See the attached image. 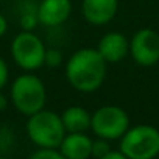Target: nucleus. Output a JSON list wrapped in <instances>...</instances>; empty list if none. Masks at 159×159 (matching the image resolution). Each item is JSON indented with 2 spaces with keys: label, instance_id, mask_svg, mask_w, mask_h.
Wrapping results in <instances>:
<instances>
[{
  "label": "nucleus",
  "instance_id": "nucleus-15",
  "mask_svg": "<svg viewBox=\"0 0 159 159\" xmlns=\"http://www.w3.org/2000/svg\"><path fill=\"white\" fill-rule=\"evenodd\" d=\"M31 159H62L59 148L52 147H39L36 151L31 153Z\"/></svg>",
  "mask_w": 159,
  "mask_h": 159
},
{
  "label": "nucleus",
  "instance_id": "nucleus-4",
  "mask_svg": "<svg viewBox=\"0 0 159 159\" xmlns=\"http://www.w3.org/2000/svg\"><path fill=\"white\" fill-rule=\"evenodd\" d=\"M120 151L126 159H153L159 154V129L151 125L128 128L120 137Z\"/></svg>",
  "mask_w": 159,
  "mask_h": 159
},
{
  "label": "nucleus",
  "instance_id": "nucleus-11",
  "mask_svg": "<svg viewBox=\"0 0 159 159\" xmlns=\"http://www.w3.org/2000/svg\"><path fill=\"white\" fill-rule=\"evenodd\" d=\"M58 148L66 159H88L92 151V139L84 133H66Z\"/></svg>",
  "mask_w": 159,
  "mask_h": 159
},
{
  "label": "nucleus",
  "instance_id": "nucleus-14",
  "mask_svg": "<svg viewBox=\"0 0 159 159\" xmlns=\"http://www.w3.org/2000/svg\"><path fill=\"white\" fill-rule=\"evenodd\" d=\"M111 151V147H109V140L106 139H102L98 137L97 140H92V151H91V156L97 157V159H105L106 154Z\"/></svg>",
  "mask_w": 159,
  "mask_h": 159
},
{
  "label": "nucleus",
  "instance_id": "nucleus-5",
  "mask_svg": "<svg viewBox=\"0 0 159 159\" xmlns=\"http://www.w3.org/2000/svg\"><path fill=\"white\" fill-rule=\"evenodd\" d=\"M45 45L42 39L33 31H20L11 42V56L14 62L24 70H38L44 66Z\"/></svg>",
  "mask_w": 159,
  "mask_h": 159
},
{
  "label": "nucleus",
  "instance_id": "nucleus-8",
  "mask_svg": "<svg viewBox=\"0 0 159 159\" xmlns=\"http://www.w3.org/2000/svg\"><path fill=\"white\" fill-rule=\"evenodd\" d=\"M119 10V0H83L81 13L92 25L109 24Z\"/></svg>",
  "mask_w": 159,
  "mask_h": 159
},
{
  "label": "nucleus",
  "instance_id": "nucleus-19",
  "mask_svg": "<svg viewBox=\"0 0 159 159\" xmlns=\"http://www.w3.org/2000/svg\"><path fill=\"white\" fill-rule=\"evenodd\" d=\"M105 159H126V156L119 150V151H116V150H111L108 154H106V157Z\"/></svg>",
  "mask_w": 159,
  "mask_h": 159
},
{
  "label": "nucleus",
  "instance_id": "nucleus-12",
  "mask_svg": "<svg viewBox=\"0 0 159 159\" xmlns=\"http://www.w3.org/2000/svg\"><path fill=\"white\" fill-rule=\"evenodd\" d=\"M61 119L66 133H86L91 128V114L83 106H69Z\"/></svg>",
  "mask_w": 159,
  "mask_h": 159
},
{
  "label": "nucleus",
  "instance_id": "nucleus-1",
  "mask_svg": "<svg viewBox=\"0 0 159 159\" xmlns=\"http://www.w3.org/2000/svg\"><path fill=\"white\" fill-rule=\"evenodd\" d=\"M106 64L97 48H80L67 59L66 78L73 89L94 92L105 81Z\"/></svg>",
  "mask_w": 159,
  "mask_h": 159
},
{
  "label": "nucleus",
  "instance_id": "nucleus-16",
  "mask_svg": "<svg viewBox=\"0 0 159 159\" xmlns=\"http://www.w3.org/2000/svg\"><path fill=\"white\" fill-rule=\"evenodd\" d=\"M62 62V53L58 48H47L45 50V56H44V64L55 69L59 67Z\"/></svg>",
  "mask_w": 159,
  "mask_h": 159
},
{
  "label": "nucleus",
  "instance_id": "nucleus-21",
  "mask_svg": "<svg viewBox=\"0 0 159 159\" xmlns=\"http://www.w3.org/2000/svg\"><path fill=\"white\" fill-rule=\"evenodd\" d=\"M0 2H3V0H0Z\"/></svg>",
  "mask_w": 159,
  "mask_h": 159
},
{
  "label": "nucleus",
  "instance_id": "nucleus-10",
  "mask_svg": "<svg viewBox=\"0 0 159 159\" xmlns=\"http://www.w3.org/2000/svg\"><path fill=\"white\" fill-rule=\"evenodd\" d=\"M97 50L100 52V55L105 58L106 62L116 64V62H120L128 55L129 41L125 38V34L119 31H111V33H106L100 39Z\"/></svg>",
  "mask_w": 159,
  "mask_h": 159
},
{
  "label": "nucleus",
  "instance_id": "nucleus-3",
  "mask_svg": "<svg viewBox=\"0 0 159 159\" xmlns=\"http://www.w3.org/2000/svg\"><path fill=\"white\" fill-rule=\"evenodd\" d=\"M27 134L36 147L58 148L66 136V128L61 116L48 109H41L28 116Z\"/></svg>",
  "mask_w": 159,
  "mask_h": 159
},
{
  "label": "nucleus",
  "instance_id": "nucleus-13",
  "mask_svg": "<svg viewBox=\"0 0 159 159\" xmlns=\"http://www.w3.org/2000/svg\"><path fill=\"white\" fill-rule=\"evenodd\" d=\"M20 27L22 30H27V31H33L34 27L39 24V19H38V5H31V3H27L24 11L20 13Z\"/></svg>",
  "mask_w": 159,
  "mask_h": 159
},
{
  "label": "nucleus",
  "instance_id": "nucleus-18",
  "mask_svg": "<svg viewBox=\"0 0 159 159\" xmlns=\"http://www.w3.org/2000/svg\"><path fill=\"white\" fill-rule=\"evenodd\" d=\"M7 31H8V20L3 14H0V38L5 36Z\"/></svg>",
  "mask_w": 159,
  "mask_h": 159
},
{
  "label": "nucleus",
  "instance_id": "nucleus-9",
  "mask_svg": "<svg viewBox=\"0 0 159 159\" xmlns=\"http://www.w3.org/2000/svg\"><path fill=\"white\" fill-rule=\"evenodd\" d=\"M72 13L70 0H41L38 5L39 24L45 27H58L64 24Z\"/></svg>",
  "mask_w": 159,
  "mask_h": 159
},
{
  "label": "nucleus",
  "instance_id": "nucleus-6",
  "mask_svg": "<svg viewBox=\"0 0 159 159\" xmlns=\"http://www.w3.org/2000/svg\"><path fill=\"white\" fill-rule=\"evenodd\" d=\"M129 128V117L120 106L106 105L91 116V129L97 137L106 140L120 139Z\"/></svg>",
  "mask_w": 159,
  "mask_h": 159
},
{
  "label": "nucleus",
  "instance_id": "nucleus-7",
  "mask_svg": "<svg viewBox=\"0 0 159 159\" xmlns=\"http://www.w3.org/2000/svg\"><path fill=\"white\" fill-rule=\"evenodd\" d=\"M129 53L133 59L143 67L159 62V33L151 28L136 31L129 41Z\"/></svg>",
  "mask_w": 159,
  "mask_h": 159
},
{
  "label": "nucleus",
  "instance_id": "nucleus-20",
  "mask_svg": "<svg viewBox=\"0 0 159 159\" xmlns=\"http://www.w3.org/2000/svg\"><path fill=\"white\" fill-rule=\"evenodd\" d=\"M7 108H8V100L2 92H0V112H3Z\"/></svg>",
  "mask_w": 159,
  "mask_h": 159
},
{
  "label": "nucleus",
  "instance_id": "nucleus-2",
  "mask_svg": "<svg viewBox=\"0 0 159 159\" xmlns=\"http://www.w3.org/2000/svg\"><path fill=\"white\" fill-rule=\"evenodd\" d=\"M45 86L42 80L33 73H24L19 75L11 86V100L14 108L24 114L31 116L45 106Z\"/></svg>",
  "mask_w": 159,
  "mask_h": 159
},
{
  "label": "nucleus",
  "instance_id": "nucleus-17",
  "mask_svg": "<svg viewBox=\"0 0 159 159\" xmlns=\"http://www.w3.org/2000/svg\"><path fill=\"white\" fill-rule=\"evenodd\" d=\"M8 78H10V69L7 61L0 56V91H2L8 84Z\"/></svg>",
  "mask_w": 159,
  "mask_h": 159
}]
</instances>
